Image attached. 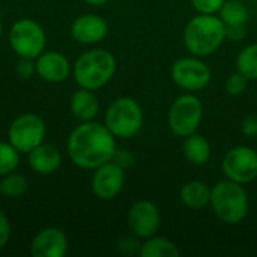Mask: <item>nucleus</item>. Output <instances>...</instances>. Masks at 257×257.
<instances>
[{
	"label": "nucleus",
	"instance_id": "obj_1",
	"mask_svg": "<svg viewBox=\"0 0 257 257\" xmlns=\"http://www.w3.org/2000/svg\"><path fill=\"white\" fill-rule=\"evenodd\" d=\"M66 149L75 166L90 170L113 160L116 142L105 125L89 120L69 134Z\"/></svg>",
	"mask_w": 257,
	"mask_h": 257
},
{
	"label": "nucleus",
	"instance_id": "obj_2",
	"mask_svg": "<svg viewBox=\"0 0 257 257\" xmlns=\"http://www.w3.org/2000/svg\"><path fill=\"white\" fill-rule=\"evenodd\" d=\"M226 39V24L215 14H199L184 30V44L197 57L212 54Z\"/></svg>",
	"mask_w": 257,
	"mask_h": 257
},
{
	"label": "nucleus",
	"instance_id": "obj_3",
	"mask_svg": "<svg viewBox=\"0 0 257 257\" xmlns=\"http://www.w3.org/2000/svg\"><path fill=\"white\" fill-rule=\"evenodd\" d=\"M211 206L223 223L238 224L247 217L248 197L241 184L227 179L211 188Z\"/></svg>",
	"mask_w": 257,
	"mask_h": 257
},
{
	"label": "nucleus",
	"instance_id": "obj_4",
	"mask_svg": "<svg viewBox=\"0 0 257 257\" xmlns=\"http://www.w3.org/2000/svg\"><path fill=\"white\" fill-rule=\"evenodd\" d=\"M116 71L114 57L105 50H92L81 54L74 65V78L83 89L96 90L110 81Z\"/></svg>",
	"mask_w": 257,
	"mask_h": 257
},
{
	"label": "nucleus",
	"instance_id": "obj_5",
	"mask_svg": "<svg viewBox=\"0 0 257 257\" xmlns=\"http://www.w3.org/2000/svg\"><path fill=\"white\" fill-rule=\"evenodd\" d=\"M143 125V113L137 101L133 98L114 99L105 113V126L119 139L134 137Z\"/></svg>",
	"mask_w": 257,
	"mask_h": 257
},
{
	"label": "nucleus",
	"instance_id": "obj_6",
	"mask_svg": "<svg viewBox=\"0 0 257 257\" xmlns=\"http://www.w3.org/2000/svg\"><path fill=\"white\" fill-rule=\"evenodd\" d=\"M203 114L202 102L191 93L181 95L173 101L169 110V126L178 137H188L194 134L200 125Z\"/></svg>",
	"mask_w": 257,
	"mask_h": 257
},
{
	"label": "nucleus",
	"instance_id": "obj_7",
	"mask_svg": "<svg viewBox=\"0 0 257 257\" xmlns=\"http://www.w3.org/2000/svg\"><path fill=\"white\" fill-rule=\"evenodd\" d=\"M44 29L33 20H18L9 32L11 48L20 57L36 59L45 48Z\"/></svg>",
	"mask_w": 257,
	"mask_h": 257
},
{
	"label": "nucleus",
	"instance_id": "obj_8",
	"mask_svg": "<svg viewBox=\"0 0 257 257\" xmlns=\"http://www.w3.org/2000/svg\"><path fill=\"white\" fill-rule=\"evenodd\" d=\"M45 137L44 120L32 113L18 116L9 126L8 139L9 143L18 151L29 154L32 149L39 146Z\"/></svg>",
	"mask_w": 257,
	"mask_h": 257
},
{
	"label": "nucleus",
	"instance_id": "obj_9",
	"mask_svg": "<svg viewBox=\"0 0 257 257\" xmlns=\"http://www.w3.org/2000/svg\"><path fill=\"white\" fill-rule=\"evenodd\" d=\"M223 172L227 179L238 184H248L257 178V152L248 146L230 149L223 160Z\"/></svg>",
	"mask_w": 257,
	"mask_h": 257
},
{
	"label": "nucleus",
	"instance_id": "obj_10",
	"mask_svg": "<svg viewBox=\"0 0 257 257\" xmlns=\"http://www.w3.org/2000/svg\"><path fill=\"white\" fill-rule=\"evenodd\" d=\"M172 78L179 87L188 92H196L209 84L211 69L197 57H182L173 63Z\"/></svg>",
	"mask_w": 257,
	"mask_h": 257
},
{
	"label": "nucleus",
	"instance_id": "obj_11",
	"mask_svg": "<svg viewBox=\"0 0 257 257\" xmlns=\"http://www.w3.org/2000/svg\"><path fill=\"white\" fill-rule=\"evenodd\" d=\"M123 182V169L119 164L108 161L95 169L92 178V191L101 200H111L120 193Z\"/></svg>",
	"mask_w": 257,
	"mask_h": 257
},
{
	"label": "nucleus",
	"instance_id": "obj_12",
	"mask_svg": "<svg viewBox=\"0 0 257 257\" xmlns=\"http://www.w3.org/2000/svg\"><path fill=\"white\" fill-rule=\"evenodd\" d=\"M161 223L158 208L148 200L136 202L128 211V226L137 238H151Z\"/></svg>",
	"mask_w": 257,
	"mask_h": 257
},
{
	"label": "nucleus",
	"instance_id": "obj_13",
	"mask_svg": "<svg viewBox=\"0 0 257 257\" xmlns=\"http://www.w3.org/2000/svg\"><path fill=\"white\" fill-rule=\"evenodd\" d=\"M68 251V238L57 227L41 230L30 244L33 257H63Z\"/></svg>",
	"mask_w": 257,
	"mask_h": 257
},
{
	"label": "nucleus",
	"instance_id": "obj_14",
	"mask_svg": "<svg viewBox=\"0 0 257 257\" xmlns=\"http://www.w3.org/2000/svg\"><path fill=\"white\" fill-rule=\"evenodd\" d=\"M107 32V21L95 14L80 15L71 27L72 38L81 44H96L105 38Z\"/></svg>",
	"mask_w": 257,
	"mask_h": 257
},
{
	"label": "nucleus",
	"instance_id": "obj_15",
	"mask_svg": "<svg viewBox=\"0 0 257 257\" xmlns=\"http://www.w3.org/2000/svg\"><path fill=\"white\" fill-rule=\"evenodd\" d=\"M68 59L57 51H44L36 57V72L48 83H60L69 75Z\"/></svg>",
	"mask_w": 257,
	"mask_h": 257
},
{
	"label": "nucleus",
	"instance_id": "obj_16",
	"mask_svg": "<svg viewBox=\"0 0 257 257\" xmlns=\"http://www.w3.org/2000/svg\"><path fill=\"white\" fill-rule=\"evenodd\" d=\"M62 164L60 152L50 145H39L29 152V166L39 175H51Z\"/></svg>",
	"mask_w": 257,
	"mask_h": 257
},
{
	"label": "nucleus",
	"instance_id": "obj_17",
	"mask_svg": "<svg viewBox=\"0 0 257 257\" xmlns=\"http://www.w3.org/2000/svg\"><path fill=\"white\" fill-rule=\"evenodd\" d=\"M98 110H99V104L93 90L81 87L80 90L74 92L71 98V111L78 120L81 122L92 120L98 114Z\"/></svg>",
	"mask_w": 257,
	"mask_h": 257
},
{
	"label": "nucleus",
	"instance_id": "obj_18",
	"mask_svg": "<svg viewBox=\"0 0 257 257\" xmlns=\"http://www.w3.org/2000/svg\"><path fill=\"white\" fill-rule=\"evenodd\" d=\"M181 202L194 211H202L211 203V188L200 181H190L181 188Z\"/></svg>",
	"mask_w": 257,
	"mask_h": 257
},
{
	"label": "nucleus",
	"instance_id": "obj_19",
	"mask_svg": "<svg viewBox=\"0 0 257 257\" xmlns=\"http://www.w3.org/2000/svg\"><path fill=\"white\" fill-rule=\"evenodd\" d=\"M184 154L187 160L194 166H203L208 163L211 157V146L208 140L199 134H191L185 139L184 143Z\"/></svg>",
	"mask_w": 257,
	"mask_h": 257
},
{
	"label": "nucleus",
	"instance_id": "obj_20",
	"mask_svg": "<svg viewBox=\"0 0 257 257\" xmlns=\"http://www.w3.org/2000/svg\"><path fill=\"white\" fill-rule=\"evenodd\" d=\"M139 254L142 257H179L181 253L172 241L160 236H151L142 244Z\"/></svg>",
	"mask_w": 257,
	"mask_h": 257
},
{
	"label": "nucleus",
	"instance_id": "obj_21",
	"mask_svg": "<svg viewBox=\"0 0 257 257\" xmlns=\"http://www.w3.org/2000/svg\"><path fill=\"white\" fill-rule=\"evenodd\" d=\"M218 14L226 26H242L248 20V9L239 0H226Z\"/></svg>",
	"mask_w": 257,
	"mask_h": 257
},
{
	"label": "nucleus",
	"instance_id": "obj_22",
	"mask_svg": "<svg viewBox=\"0 0 257 257\" xmlns=\"http://www.w3.org/2000/svg\"><path fill=\"white\" fill-rule=\"evenodd\" d=\"M238 72L248 80H257V44H251L241 50L236 59Z\"/></svg>",
	"mask_w": 257,
	"mask_h": 257
},
{
	"label": "nucleus",
	"instance_id": "obj_23",
	"mask_svg": "<svg viewBox=\"0 0 257 257\" xmlns=\"http://www.w3.org/2000/svg\"><path fill=\"white\" fill-rule=\"evenodd\" d=\"M29 182L26 176L18 173H8L5 175L3 181L0 182V193H3L8 197H20L27 191Z\"/></svg>",
	"mask_w": 257,
	"mask_h": 257
},
{
	"label": "nucleus",
	"instance_id": "obj_24",
	"mask_svg": "<svg viewBox=\"0 0 257 257\" xmlns=\"http://www.w3.org/2000/svg\"><path fill=\"white\" fill-rule=\"evenodd\" d=\"M20 161V152L11 145L0 142V176L12 173Z\"/></svg>",
	"mask_w": 257,
	"mask_h": 257
},
{
	"label": "nucleus",
	"instance_id": "obj_25",
	"mask_svg": "<svg viewBox=\"0 0 257 257\" xmlns=\"http://www.w3.org/2000/svg\"><path fill=\"white\" fill-rule=\"evenodd\" d=\"M247 83H248V78H247L245 75H242L241 72L232 74V75H229V78L226 80V90H227V93L232 95V96L241 95V93L247 89Z\"/></svg>",
	"mask_w": 257,
	"mask_h": 257
},
{
	"label": "nucleus",
	"instance_id": "obj_26",
	"mask_svg": "<svg viewBox=\"0 0 257 257\" xmlns=\"http://www.w3.org/2000/svg\"><path fill=\"white\" fill-rule=\"evenodd\" d=\"M226 0H191L193 8L199 14H217Z\"/></svg>",
	"mask_w": 257,
	"mask_h": 257
},
{
	"label": "nucleus",
	"instance_id": "obj_27",
	"mask_svg": "<svg viewBox=\"0 0 257 257\" xmlns=\"http://www.w3.org/2000/svg\"><path fill=\"white\" fill-rule=\"evenodd\" d=\"M15 72L20 78H30L33 77V74L36 72V62L35 59H29V57H20V60L17 62L15 66Z\"/></svg>",
	"mask_w": 257,
	"mask_h": 257
},
{
	"label": "nucleus",
	"instance_id": "obj_28",
	"mask_svg": "<svg viewBox=\"0 0 257 257\" xmlns=\"http://www.w3.org/2000/svg\"><path fill=\"white\" fill-rule=\"evenodd\" d=\"M140 247H142V244H139L137 236H128L126 235L117 241V250L122 254H136L140 251Z\"/></svg>",
	"mask_w": 257,
	"mask_h": 257
},
{
	"label": "nucleus",
	"instance_id": "obj_29",
	"mask_svg": "<svg viewBox=\"0 0 257 257\" xmlns=\"http://www.w3.org/2000/svg\"><path fill=\"white\" fill-rule=\"evenodd\" d=\"M111 161H114L116 164H119L122 169H126V167H131L134 164V157L128 151H123V149L122 151H117L116 149Z\"/></svg>",
	"mask_w": 257,
	"mask_h": 257
},
{
	"label": "nucleus",
	"instance_id": "obj_30",
	"mask_svg": "<svg viewBox=\"0 0 257 257\" xmlns=\"http://www.w3.org/2000/svg\"><path fill=\"white\" fill-rule=\"evenodd\" d=\"M11 238V224L3 212H0V248H3Z\"/></svg>",
	"mask_w": 257,
	"mask_h": 257
},
{
	"label": "nucleus",
	"instance_id": "obj_31",
	"mask_svg": "<svg viewBox=\"0 0 257 257\" xmlns=\"http://www.w3.org/2000/svg\"><path fill=\"white\" fill-rule=\"evenodd\" d=\"M241 130L245 136L248 137H256L257 136V116L251 114V116H247L244 120H242V125H241Z\"/></svg>",
	"mask_w": 257,
	"mask_h": 257
},
{
	"label": "nucleus",
	"instance_id": "obj_32",
	"mask_svg": "<svg viewBox=\"0 0 257 257\" xmlns=\"http://www.w3.org/2000/svg\"><path fill=\"white\" fill-rule=\"evenodd\" d=\"M245 29L244 24L242 26H226V38L232 39V41H241L245 36Z\"/></svg>",
	"mask_w": 257,
	"mask_h": 257
},
{
	"label": "nucleus",
	"instance_id": "obj_33",
	"mask_svg": "<svg viewBox=\"0 0 257 257\" xmlns=\"http://www.w3.org/2000/svg\"><path fill=\"white\" fill-rule=\"evenodd\" d=\"M87 5H90V6H101V5H104V3H107L108 0H84Z\"/></svg>",
	"mask_w": 257,
	"mask_h": 257
},
{
	"label": "nucleus",
	"instance_id": "obj_34",
	"mask_svg": "<svg viewBox=\"0 0 257 257\" xmlns=\"http://www.w3.org/2000/svg\"><path fill=\"white\" fill-rule=\"evenodd\" d=\"M0 35H2V23H0Z\"/></svg>",
	"mask_w": 257,
	"mask_h": 257
}]
</instances>
